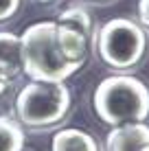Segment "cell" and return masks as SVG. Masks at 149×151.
Instances as JSON below:
<instances>
[{
	"label": "cell",
	"instance_id": "1",
	"mask_svg": "<svg viewBox=\"0 0 149 151\" xmlns=\"http://www.w3.org/2000/svg\"><path fill=\"white\" fill-rule=\"evenodd\" d=\"M88 40L59 22H35L20 37L22 68L33 81L61 83L86 64Z\"/></svg>",
	"mask_w": 149,
	"mask_h": 151
},
{
	"label": "cell",
	"instance_id": "2",
	"mask_svg": "<svg viewBox=\"0 0 149 151\" xmlns=\"http://www.w3.org/2000/svg\"><path fill=\"white\" fill-rule=\"evenodd\" d=\"M94 112L105 125L121 127L145 123L149 116V88L136 77H107L94 90Z\"/></svg>",
	"mask_w": 149,
	"mask_h": 151
},
{
	"label": "cell",
	"instance_id": "3",
	"mask_svg": "<svg viewBox=\"0 0 149 151\" xmlns=\"http://www.w3.org/2000/svg\"><path fill=\"white\" fill-rule=\"evenodd\" d=\"M70 110V92L64 83L33 81L20 90L15 99L18 118L27 127L46 129L61 123Z\"/></svg>",
	"mask_w": 149,
	"mask_h": 151
},
{
	"label": "cell",
	"instance_id": "4",
	"mask_svg": "<svg viewBox=\"0 0 149 151\" xmlns=\"http://www.w3.org/2000/svg\"><path fill=\"white\" fill-rule=\"evenodd\" d=\"M96 50L110 68L127 70L140 64L147 50V35L140 24L127 18L107 20L96 33Z\"/></svg>",
	"mask_w": 149,
	"mask_h": 151
},
{
	"label": "cell",
	"instance_id": "5",
	"mask_svg": "<svg viewBox=\"0 0 149 151\" xmlns=\"http://www.w3.org/2000/svg\"><path fill=\"white\" fill-rule=\"evenodd\" d=\"M149 145V125L145 123H130L114 127L107 134L105 149L107 151H143Z\"/></svg>",
	"mask_w": 149,
	"mask_h": 151
},
{
	"label": "cell",
	"instance_id": "6",
	"mask_svg": "<svg viewBox=\"0 0 149 151\" xmlns=\"http://www.w3.org/2000/svg\"><path fill=\"white\" fill-rule=\"evenodd\" d=\"M22 68V42L13 33H0V72L15 79Z\"/></svg>",
	"mask_w": 149,
	"mask_h": 151
},
{
	"label": "cell",
	"instance_id": "7",
	"mask_svg": "<svg viewBox=\"0 0 149 151\" xmlns=\"http://www.w3.org/2000/svg\"><path fill=\"white\" fill-rule=\"evenodd\" d=\"M53 151H99V145L81 129H61L53 136Z\"/></svg>",
	"mask_w": 149,
	"mask_h": 151
},
{
	"label": "cell",
	"instance_id": "8",
	"mask_svg": "<svg viewBox=\"0 0 149 151\" xmlns=\"http://www.w3.org/2000/svg\"><path fill=\"white\" fill-rule=\"evenodd\" d=\"M24 132L13 118L0 116V151H22Z\"/></svg>",
	"mask_w": 149,
	"mask_h": 151
},
{
	"label": "cell",
	"instance_id": "9",
	"mask_svg": "<svg viewBox=\"0 0 149 151\" xmlns=\"http://www.w3.org/2000/svg\"><path fill=\"white\" fill-rule=\"evenodd\" d=\"M59 24L79 31V33H83L86 37H90V33H92V18H90V13L86 11L83 7L66 9V11L59 15Z\"/></svg>",
	"mask_w": 149,
	"mask_h": 151
},
{
	"label": "cell",
	"instance_id": "10",
	"mask_svg": "<svg viewBox=\"0 0 149 151\" xmlns=\"http://www.w3.org/2000/svg\"><path fill=\"white\" fill-rule=\"evenodd\" d=\"M20 7V0H0V20L13 18Z\"/></svg>",
	"mask_w": 149,
	"mask_h": 151
},
{
	"label": "cell",
	"instance_id": "11",
	"mask_svg": "<svg viewBox=\"0 0 149 151\" xmlns=\"http://www.w3.org/2000/svg\"><path fill=\"white\" fill-rule=\"evenodd\" d=\"M138 20L145 29H149V0H138Z\"/></svg>",
	"mask_w": 149,
	"mask_h": 151
},
{
	"label": "cell",
	"instance_id": "12",
	"mask_svg": "<svg viewBox=\"0 0 149 151\" xmlns=\"http://www.w3.org/2000/svg\"><path fill=\"white\" fill-rule=\"evenodd\" d=\"M143 151H149V145H147V147H143Z\"/></svg>",
	"mask_w": 149,
	"mask_h": 151
},
{
	"label": "cell",
	"instance_id": "13",
	"mask_svg": "<svg viewBox=\"0 0 149 151\" xmlns=\"http://www.w3.org/2000/svg\"><path fill=\"white\" fill-rule=\"evenodd\" d=\"M40 2H50V0H40Z\"/></svg>",
	"mask_w": 149,
	"mask_h": 151
},
{
	"label": "cell",
	"instance_id": "14",
	"mask_svg": "<svg viewBox=\"0 0 149 151\" xmlns=\"http://www.w3.org/2000/svg\"><path fill=\"white\" fill-rule=\"evenodd\" d=\"M96 2H103V0H96Z\"/></svg>",
	"mask_w": 149,
	"mask_h": 151
}]
</instances>
